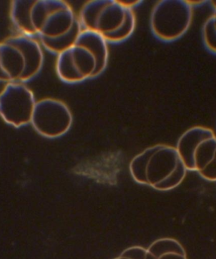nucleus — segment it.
Instances as JSON below:
<instances>
[{
  "label": "nucleus",
  "instance_id": "f257e3e1",
  "mask_svg": "<svg viewBox=\"0 0 216 259\" xmlns=\"http://www.w3.org/2000/svg\"><path fill=\"white\" fill-rule=\"evenodd\" d=\"M129 167L135 181L162 192L179 187L187 171L176 147L165 144L145 149L134 157Z\"/></svg>",
  "mask_w": 216,
  "mask_h": 259
},
{
  "label": "nucleus",
  "instance_id": "f03ea898",
  "mask_svg": "<svg viewBox=\"0 0 216 259\" xmlns=\"http://www.w3.org/2000/svg\"><path fill=\"white\" fill-rule=\"evenodd\" d=\"M43 63L42 48L35 38L17 34L0 42V82H29Z\"/></svg>",
  "mask_w": 216,
  "mask_h": 259
},
{
  "label": "nucleus",
  "instance_id": "7ed1b4c3",
  "mask_svg": "<svg viewBox=\"0 0 216 259\" xmlns=\"http://www.w3.org/2000/svg\"><path fill=\"white\" fill-rule=\"evenodd\" d=\"M177 150L187 171L216 182V134L211 129L196 126L180 137Z\"/></svg>",
  "mask_w": 216,
  "mask_h": 259
},
{
  "label": "nucleus",
  "instance_id": "20e7f679",
  "mask_svg": "<svg viewBox=\"0 0 216 259\" xmlns=\"http://www.w3.org/2000/svg\"><path fill=\"white\" fill-rule=\"evenodd\" d=\"M72 8L61 0H32L30 37L53 39L67 33L75 19Z\"/></svg>",
  "mask_w": 216,
  "mask_h": 259
},
{
  "label": "nucleus",
  "instance_id": "39448f33",
  "mask_svg": "<svg viewBox=\"0 0 216 259\" xmlns=\"http://www.w3.org/2000/svg\"><path fill=\"white\" fill-rule=\"evenodd\" d=\"M193 18V8L184 0H162L152 10L151 26L159 39L174 41L189 30Z\"/></svg>",
  "mask_w": 216,
  "mask_h": 259
},
{
  "label": "nucleus",
  "instance_id": "423d86ee",
  "mask_svg": "<svg viewBox=\"0 0 216 259\" xmlns=\"http://www.w3.org/2000/svg\"><path fill=\"white\" fill-rule=\"evenodd\" d=\"M34 93L25 83H7L0 93V117L19 128L31 122L35 104Z\"/></svg>",
  "mask_w": 216,
  "mask_h": 259
},
{
  "label": "nucleus",
  "instance_id": "0eeeda50",
  "mask_svg": "<svg viewBox=\"0 0 216 259\" xmlns=\"http://www.w3.org/2000/svg\"><path fill=\"white\" fill-rule=\"evenodd\" d=\"M72 123L73 116L69 108L63 101L54 98L37 101L30 122L37 133L48 139L64 136Z\"/></svg>",
  "mask_w": 216,
  "mask_h": 259
},
{
  "label": "nucleus",
  "instance_id": "6e6552de",
  "mask_svg": "<svg viewBox=\"0 0 216 259\" xmlns=\"http://www.w3.org/2000/svg\"><path fill=\"white\" fill-rule=\"evenodd\" d=\"M126 10L116 0H94L83 5L79 21L84 29L104 35L120 27Z\"/></svg>",
  "mask_w": 216,
  "mask_h": 259
},
{
  "label": "nucleus",
  "instance_id": "1a4fd4ad",
  "mask_svg": "<svg viewBox=\"0 0 216 259\" xmlns=\"http://www.w3.org/2000/svg\"><path fill=\"white\" fill-rule=\"evenodd\" d=\"M107 40L104 35L93 30L83 29L81 31L75 45L90 51L96 61V68L93 78L102 73L107 67L108 48Z\"/></svg>",
  "mask_w": 216,
  "mask_h": 259
},
{
  "label": "nucleus",
  "instance_id": "9d476101",
  "mask_svg": "<svg viewBox=\"0 0 216 259\" xmlns=\"http://www.w3.org/2000/svg\"><path fill=\"white\" fill-rule=\"evenodd\" d=\"M146 259H187L186 251L179 241L162 238L154 241L147 249Z\"/></svg>",
  "mask_w": 216,
  "mask_h": 259
},
{
  "label": "nucleus",
  "instance_id": "9b49d317",
  "mask_svg": "<svg viewBox=\"0 0 216 259\" xmlns=\"http://www.w3.org/2000/svg\"><path fill=\"white\" fill-rule=\"evenodd\" d=\"M82 30L79 20L76 19L72 27L65 34L53 39L40 38L39 39L46 49L51 53L59 55L74 47Z\"/></svg>",
  "mask_w": 216,
  "mask_h": 259
},
{
  "label": "nucleus",
  "instance_id": "f8f14e48",
  "mask_svg": "<svg viewBox=\"0 0 216 259\" xmlns=\"http://www.w3.org/2000/svg\"><path fill=\"white\" fill-rule=\"evenodd\" d=\"M73 65L81 76L87 79L93 78L96 68V61L94 55L86 48L75 45L70 48Z\"/></svg>",
  "mask_w": 216,
  "mask_h": 259
},
{
  "label": "nucleus",
  "instance_id": "ddd939ff",
  "mask_svg": "<svg viewBox=\"0 0 216 259\" xmlns=\"http://www.w3.org/2000/svg\"><path fill=\"white\" fill-rule=\"evenodd\" d=\"M56 70L63 82L77 83L85 80L73 65L70 49L58 55Z\"/></svg>",
  "mask_w": 216,
  "mask_h": 259
},
{
  "label": "nucleus",
  "instance_id": "4468645a",
  "mask_svg": "<svg viewBox=\"0 0 216 259\" xmlns=\"http://www.w3.org/2000/svg\"><path fill=\"white\" fill-rule=\"evenodd\" d=\"M136 25V18L133 10L126 9L123 24L114 31L104 35L106 40L111 42H120L126 40L134 32Z\"/></svg>",
  "mask_w": 216,
  "mask_h": 259
},
{
  "label": "nucleus",
  "instance_id": "2eb2a0df",
  "mask_svg": "<svg viewBox=\"0 0 216 259\" xmlns=\"http://www.w3.org/2000/svg\"><path fill=\"white\" fill-rule=\"evenodd\" d=\"M202 36L205 47L216 55V12L205 21Z\"/></svg>",
  "mask_w": 216,
  "mask_h": 259
},
{
  "label": "nucleus",
  "instance_id": "dca6fc26",
  "mask_svg": "<svg viewBox=\"0 0 216 259\" xmlns=\"http://www.w3.org/2000/svg\"><path fill=\"white\" fill-rule=\"evenodd\" d=\"M147 249L141 246H134L124 250L114 259H146Z\"/></svg>",
  "mask_w": 216,
  "mask_h": 259
},
{
  "label": "nucleus",
  "instance_id": "f3484780",
  "mask_svg": "<svg viewBox=\"0 0 216 259\" xmlns=\"http://www.w3.org/2000/svg\"><path fill=\"white\" fill-rule=\"evenodd\" d=\"M118 2L125 9H132V8L137 6V5H139L142 2V1H139V0H137V1H134V0H132V1H124H124Z\"/></svg>",
  "mask_w": 216,
  "mask_h": 259
},
{
  "label": "nucleus",
  "instance_id": "a211bd4d",
  "mask_svg": "<svg viewBox=\"0 0 216 259\" xmlns=\"http://www.w3.org/2000/svg\"><path fill=\"white\" fill-rule=\"evenodd\" d=\"M188 3L190 4V6L192 8L196 6H199V5H202L205 3L206 1H187Z\"/></svg>",
  "mask_w": 216,
  "mask_h": 259
}]
</instances>
